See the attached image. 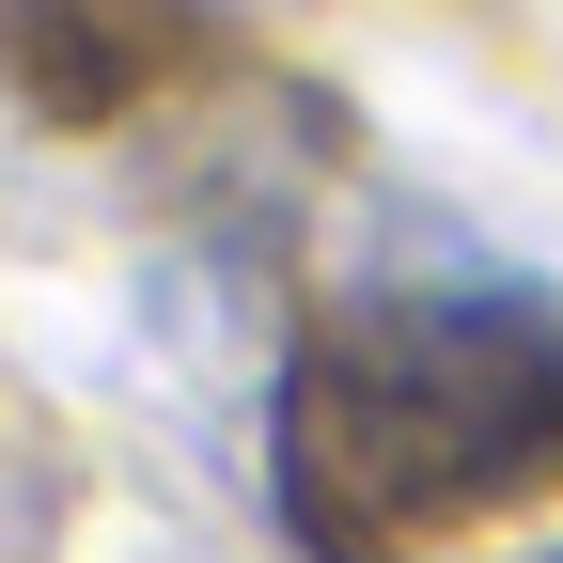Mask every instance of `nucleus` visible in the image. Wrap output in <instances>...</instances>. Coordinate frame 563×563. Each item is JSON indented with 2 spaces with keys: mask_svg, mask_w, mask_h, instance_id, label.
<instances>
[{
  "mask_svg": "<svg viewBox=\"0 0 563 563\" xmlns=\"http://www.w3.org/2000/svg\"><path fill=\"white\" fill-rule=\"evenodd\" d=\"M563 485V282L454 220L376 235V266L282 361V517L313 563H407L422 532Z\"/></svg>",
  "mask_w": 563,
  "mask_h": 563,
  "instance_id": "nucleus-1",
  "label": "nucleus"
},
{
  "mask_svg": "<svg viewBox=\"0 0 563 563\" xmlns=\"http://www.w3.org/2000/svg\"><path fill=\"white\" fill-rule=\"evenodd\" d=\"M532 563H563V548H532Z\"/></svg>",
  "mask_w": 563,
  "mask_h": 563,
  "instance_id": "nucleus-2",
  "label": "nucleus"
}]
</instances>
